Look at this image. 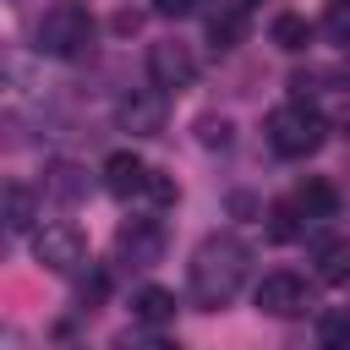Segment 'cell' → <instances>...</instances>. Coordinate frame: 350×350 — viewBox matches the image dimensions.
<instances>
[{"mask_svg":"<svg viewBox=\"0 0 350 350\" xmlns=\"http://www.w3.org/2000/svg\"><path fill=\"white\" fill-rule=\"evenodd\" d=\"M246 262H252V252H246L235 235H208V241L191 252V268H186L191 301H197L202 312L230 306V301L241 295V284H246Z\"/></svg>","mask_w":350,"mask_h":350,"instance_id":"obj_1","label":"cell"},{"mask_svg":"<svg viewBox=\"0 0 350 350\" xmlns=\"http://www.w3.org/2000/svg\"><path fill=\"white\" fill-rule=\"evenodd\" d=\"M323 137H328V120H323L306 98L279 104V109L268 115V148H273L279 159H312V153L323 148Z\"/></svg>","mask_w":350,"mask_h":350,"instance_id":"obj_2","label":"cell"},{"mask_svg":"<svg viewBox=\"0 0 350 350\" xmlns=\"http://www.w3.org/2000/svg\"><path fill=\"white\" fill-rule=\"evenodd\" d=\"M38 49L55 55V60H77V55H88V49H93V16H88V5H77V0H55V5L38 16Z\"/></svg>","mask_w":350,"mask_h":350,"instance_id":"obj_3","label":"cell"},{"mask_svg":"<svg viewBox=\"0 0 350 350\" xmlns=\"http://www.w3.org/2000/svg\"><path fill=\"white\" fill-rule=\"evenodd\" d=\"M33 257H38L49 273H77V268L88 262V241H82V230H77V224L55 219V224L33 230Z\"/></svg>","mask_w":350,"mask_h":350,"instance_id":"obj_4","label":"cell"},{"mask_svg":"<svg viewBox=\"0 0 350 350\" xmlns=\"http://www.w3.org/2000/svg\"><path fill=\"white\" fill-rule=\"evenodd\" d=\"M170 120V98L164 88H131L120 104H115V126L131 131V137H159Z\"/></svg>","mask_w":350,"mask_h":350,"instance_id":"obj_5","label":"cell"},{"mask_svg":"<svg viewBox=\"0 0 350 350\" xmlns=\"http://www.w3.org/2000/svg\"><path fill=\"white\" fill-rule=\"evenodd\" d=\"M312 306V290H306V279L301 273H262V284H257V312H268V317H301Z\"/></svg>","mask_w":350,"mask_h":350,"instance_id":"obj_6","label":"cell"},{"mask_svg":"<svg viewBox=\"0 0 350 350\" xmlns=\"http://www.w3.org/2000/svg\"><path fill=\"white\" fill-rule=\"evenodd\" d=\"M148 77H153V88H191L197 82V55L186 49V44H175V38H164V44H153L148 49Z\"/></svg>","mask_w":350,"mask_h":350,"instance_id":"obj_7","label":"cell"},{"mask_svg":"<svg viewBox=\"0 0 350 350\" xmlns=\"http://www.w3.org/2000/svg\"><path fill=\"white\" fill-rule=\"evenodd\" d=\"M115 252H120V262H131V268L159 262V257H164V224H159V219H126V224L115 230Z\"/></svg>","mask_w":350,"mask_h":350,"instance_id":"obj_8","label":"cell"},{"mask_svg":"<svg viewBox=\"0 0 350 350\" xmlns=\"http://www.w3.org/2000/svg\"><path fill=\"white\" fill-rule=\"evenodd\" d=\"M148 175H153V170H148L137 153H126V148L104 159V186H109L115 197H142V191H148Z\"/></svg>","mask_w":350,"mask_h":350,"instance_id":"obj_9","label":"cell"},{"mask_svg":"<svg viewBox=\"0 0 350 350\" xmlns=\"http://www.w3.org/2000/svg\"><path fill=\"white\" fill-rule=\"evenodd\" d=\"M131 317H137L142 328H164V323H175V295L159 290V284H142V290L131 295Z\"/></svg>","mask_w":350,"mask_h":350,"instance_id":"obj_10","label":"cell"},{"mask_svg":"<svg viewBox=\"0 0 350 350\" xmlns=\"http://www.w3.org/2000/svg\"><path fill=\"white\" fill-rule=\"evenodd\" d=\"M295 208H301L306 219H334V213H339V191H334L323 175H306V186L295 191Z\"/></svg>","mask_w":350,"mask_h":350,"instance_id":"obj_11","label":"cell"},{"mask_svg":"<svg viewBox=\"0 0 350 350\" xmlns=\"http://www.w3.org/2000/svg\"><path fill=\"white\" fill-rule=\"evenodd\" d=\"M312 262H317V279L323 284H345L350 279V241H317L312 246Z\"/></svg>","mask_w":350,"mask_h":350,"instance_id":"obj_12","label":"cell"},{"mask_svg":"<svg viewBox=\"0 0 350 350\" xmlns=\"http://www.w3.org/2000/svg\"><path fill=\"white\" fill-rule=\"evenodd\" d=\"M246 38V5H235V11H219L213 22H208V44L224 55V49H235Z\"/></svg>","mask_w":350,"mask_h":350,"instance_id":"obj_13","label":"cell"},{"mask_svg":"<svg viewBox=\"0 0 350 350\" xmlns=\"http://www.w3.org/2000/svg\"><path fill=\"white\" fill-rule=\"evenodd\" d=\"M268 38H273L284 55H301V49H306V38H312V27H306V16L279 11V16H273V27H268Z\"/></svg>","mask_w":350,"mask_h":350,"instance_id":"obj_14","label":"cell"},{"mask_svg":"<svg viewBox=\"0 0 350 350\" xmlns=\"http://www.w3.org/2000/svg\"><path fill=\"white\" fill-rule=\"evenodd\" d=\"M44 186H49V197H60V202H77V197H88V175H82L77 164H55Z\"/></svg>","mask_w":350,"mask_h":350,"instance_id":"obj_15","label":"cell"},{"mask_svg":"<svg viewBox=\"0 0 350 350\" xmlns=\"http://www.w3.org/2000/svg\"><path fill=\"white\" fill-rule=\"evenodd\" d=\"M5 230L11 235L33 230V191L27 186H5Z\"/></svg>","mask_w":350,"mask_h":350,"instance_id":"obj_16","label":"cell"},{"mask_svg":"<svg viewBox=\"0 0 350 350\" xmlns=\"http://www.w3.org/2000/svg\"><path fill=\"white\" fill-rule=\"evenodd\" d=\"M301 235V208L295 202H273L268 208V241H295Z\"/></svg>","mask_w":350,"mask_h":350,"instance_id":"obj_17","label":"cell"},{"mask_svg":"<svg viewBox=\"0 0 350 350\" xmlns=\"http://www.w3.org/2000/svg\"><path fill=\"white\" fill-rule=\"evenodd\" d=\"M317 339H323V350H350V312H328L317 323Z\"/></svg>","mask_w":350,"mask_h":350,"instance_id":"obj_18","label":"cell"},{"mask_svg":"<svg viewBox=\"0 0 350 350\" xmlns=\"http://www.w3.org/2000/svg\"><path fill=\"white\" fill-rule=\"evenodd\" d=\"M323 33H328L334 44L350 49V0H328V11H323Z\"/></svg>","mask_w":350,"mask_h":350,"instance_id":"obj_19","label":"cell"},{"mask_svg":"<svg viewBox=\"0 0 350 350\" xmlns=\"http://www.w3.org/2000/svg\"><path fill=\"white\" fill-rule=\"evenodd\" d=\"M142 197H148L153 208H170V202H175L180 191H175V180H170L164 170H153V175H148V191H142Z\"/></svg>","mask_w":350,"mask_h":350,"instance_id":"obj_20","label":"cell"},{"mask_svg":"<svg viewBox=\"0 0 350 350\" xmlns=\"http://www.w3.org/2000/svg\"><path fill=\"white\" fill-rule=\"evenodd\" d=\"M197 131H202V148H224V142H230V120H224V115H202Z\"/></svg>","mask_w":350,"mask_h":350,"instance_id":"obj_21","label":"cell"},{"mask_svg":"<svg viewBox=\"0 0 350 350\" xmlns=\"http://www.w3.org/2000/svg\"><path fill=\"white\" fill-rule=\"evenodd\" d=\"M191 5H197V0H153V11H159V16H186Z\"/></svg>","mask_w":350,"mask_h":350,"instance_id":"obj_22","label":"cell"},{"mask_svg":"<svg viewBox=\"0 0 350 350\" xmlns=\"http://www.w3.org/2000/svg\"><path fill=\"white\" fill-rule=\"evenodd\" d=\"M120 350H175V345H164V339H137V345L120 339Z\"/></svg>","mask_w":350,"mask_h":350,"instance_id":"obj_23","label":"cell"},{"mask_svg":"<svg viewBox=\"0 0 350 350\" xmlns=\"http://www.w3.org/2000/svg\"><path fill=\"white\" fill-rule=\"evenodd\" d=\"M241 5H257V0H241Z\"/></svg>","mask_w":350,"mask_h":350,"instance_id":"obj_24","label":"cell"}]
</instances>
